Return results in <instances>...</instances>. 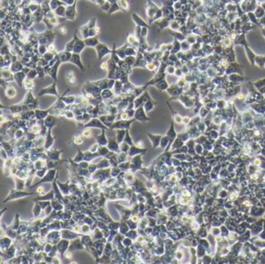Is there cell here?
<instances>
[{
	"mask_svg": "<svg viewBox=\"0 0 265 264\" xmlns=\"http://www.w3.org/2000/svg\"><path fill=\"white\" fill-rule=\"evenodd\" d=\"M76 3L77 0L72 5H69L66 6V13H65V18L69 20H74L76 17Z\"/></svg>",
	"mask_w": 265,
	"mask_h": 264,
	"instance_id": "obj_1",
	"label": "cell"
},
{
	"mask_svg": "<svg viewBox=\"0 0 265 264\" xmlns=\"http://www.w3.org/2000/svg\"><path fill=\"white\" fill-rule=\"evenodd\" d=\"M96 51H97L98 59L99 60H101L104 55L109 54V53H111V50L109 49L108 47L107 46L106 44H101V43H99V44L96 46Z\"/></svg>",
	"mask_w": 265,
	"mask_h": 264,
	"instance_id": "obj_2",
	"label": "cell"
},
{
	"mask_svg": "<svg viewBox=\"0 0 265 264\" xmlns=\"http://www.w3.org/2000/svg\"><path fill=\"white\" fill-rule=\"evenodd\" d=\"M74 38H75V45H74L73 51L77 54H80L86 45L85 42L78 38L77 35H76V30L75 31V34H74Z\"/></svg>",
	"mask_w": 265,
	"mask_h": 264,
	"instance_id": "obj_3",
	"label": "cell"
},
{
	"mask_svg": "<svg viewBox=\"0 0 265 264\" xmlns=\"http://www.w3.org/2000/svg\"><path fill=\"white\" fill-rule=\"evenodd\" d=\"M44 94H53L54 96H58V92L56 90V82H54L52 85H50L48 87L41 89V92L39 93V96H42Z\"/></svg>",
	"mask_w": 265,
	"mask_h": 264,
	"instance_id": "obj_4",
	"label": "cell"
},
{
	"mask_svg": "<svg viewBox=\"0 0 265 264\" xmlns=\"http://www.w3.org/2000/svg\"><path fill=\"white\" fill-rule=\"evenodd\" d=\"M131 18H132L133 21L135 23L136 26H141V27H149L148 25H147V23H145V21L143 19L141 18L136 13H132Z\"/></svg>",
	"mask_w": 265,
	"mask_h": 264,
	"instance_id": "obj_5",
	"label": "cell"
},
{
	"mask_svg": "<svg viewBox=\"0 0 265 264\" xmlns=\"http://www.w3.org/2000/svg\"><path fill=\"white\" fill-rule=\"evenodd\" d=\"M65 78L69 84L72 85H76V78H75V74L73 72V70H69L65 74Z\"/></svg>",
	"mask_w": 265,
	"mask_h": 264,
	"instance_id": "obj_6",
	"label": "cell"
},
{
	"mask_svg": "<svg viewBox=\"0 0 265 264\" xmlns=\"http://www.w3.org/2000/svg\"><path fill=\"white\" fill-rule=\"evenodd\" d=\"M70 62H72V63H74L75 65H76L78 67L80 68V69L82 68V71H85L84 70V68L82 66V64L81 61H80V54H77V53H75V54H73L72 55V58H71V59L69 61Z\"/></svg>",
	"mask_w": 265,
	"mask_h": 264,
	"instance_id": "obj_7",
	"label": "cell"
},
{
	"mask_svg": "<svg viewBox=\"0 0 265 264\" xmlns=\"http://www.w3.org/2000/svg\"><path fill=\"white\" fill-rule=\"evenodd\" d=\"M135 117H136V119H138L140 121H143V120H150L149 118H147L146 116H145V114L144 111H143V106H141L140 108L138 109V110L135 112Z\"/></svg>",
	"mask_w": 265,
	"mask_h": 264,
	"instance_id": "obj_8",
	"label": "cell"
},
{
	"mask_svg": "<svg viewBox=\"0 0 265 264\" xmlns=\"http://www.w3.org/2000/svg\"><path fill=\"white\" fill-rule=\"evenodd\" d=\"M85 43L86 46L89 47H96L99 43H98V40L96 37H90L88 38L85 39Z\"/></svg>",
	"mask_w": 265,
	"mask_h": 264,
	"instance_id": "obj_9",
	"label": "cell"
},
{
	"mask_svg": "<svg viewBox=\"0 0 265 264\" xmlns=\"http://www.w3.org/2000/svg\"><path fill=\"white\" fill-rule=\"evenodd\" d=\"M54 13L57 16H60V17H65V13H66V6L65 5H61L59 7H58L54 10Z\"/></svg>",
	"mask_w": 265,
	"mask_h": 264,
	"instance_id": "obj_10",
	"label": "cell"
},
{
	"mask_svg": "<svg viewBox=\"0 0 265 264\" xmlns=\"http://www.w3.org/2000/svg\"><path fill=\"white\" fill-rule=\"evenodd\" d=\"M72 54L70 53L69 51H63L62 53H60L59 54V58L61 60V62H69L71 59V58H72Z\"/></svg>",
	"mask_w": 265,
	"mask_h": 264,
	"instance_id": "obj_11",
	"label": "cell"
},
{
	"mask_svg": "<svg viewBox=\"0 0 265 264\" xmlns=\"http://www.w3.org/2000/svg\"><path fill=\"white\" fill-rule=\"evenodd\" d=\"M65 5L62 0H50V6L52 10H55L57 8L59 7L61 5Z\"/></svg>",
	"mask_w": 265,
	"mask_h": 264,
	"instance_id": "obj_12",
	"label": "cell"
},
{
	"mask_svg": "<svg viewBox=\"0 0 265 264\" xmlns=\"http://www.w3.org/2000/svg\"><path fill=\"white\" fill-rule=\"evenodd\" d=\"M60 65V61H58L57 62V64L55 63V65H54L52 66V68L50 69V72H49V74H51L52 76L53 77L54 79H56L57 80V72H58V68L59 66Z\"/></svg>",
	"mask_w": 265,
	"mask_h": 264,
	"instance_id": "obj_13",
	"label": "cell"
},
{
	"mask_svg": "<svg viewBox=\"0 0 265 264\" xmlns=\"http://www.w3.org/2000/svg\"><path fill=\"white\" fill-rule=\"evenodd\" d=\"M118 10H122V9H121V6L119 5L118 3H112L111 5V9H110V10H109V12H108V14L111 15V14H112V13H115V12H117V11H118Z\"/></svg>",
	"mask_w": 265,
	"mask_h": 264,
	"instance_id": "obj_14",
	"label": "cell"
},
{
	"mask_svg": "<svg viewBox=\"0 0 265 264\" xmlns=\"http://www.w3.org/2000/svg\"><path fill=\"white\" fill-rule=\"evenodd\" d=\"M16 94V91L14 87H9L5 89V96H7V97H10V98L14 97Z\"/></svg>",
	"mask_w": 265,
	"mask_h": 264,
	"instance_id": "obj_15",
	"label": "cell"
},
{
	"mask_svg": "<svg viewBox=\"0 0 265 264\" xmlns=\"http://www.w3.org/2000/svg\"><path fill=\"white\" fill-rule=\"evenodd\" d=\"M118 4L121 6V9L123 11L128 10L129 4L128 3V0H118Z\"/></svg>",
	"mask_w": 265,
	"mask_h": 264,
	"instance_id": "obj_16",
	"label": "cell"
},
{
	"mask_svg": "<svg viewBox=\"0 0 265 264\" xmlns=\"http://www.w3.org/2000/svg\"><path fill=\"white\" fill-rule=\"evenodd\" d=\"M103 127V125L102 124H101V122L99 121V120H96V119H94V120H92V121L91 122H90V123H89V124H86V127Z\"/></svg>",
	"mask_w": 265,
	"mask_h": 264,
	"instance_id": "obj_17",
	"label": "cell"
},
{
	"mask_svg": "<svg viewBox=\"0 0 265 264\" xmlns=\"http://www.w3.org/2000/svg\"><path fill=\"white\" fill-rule=\"evenodd\" d=\"M74 45H75V38L73 37L72 41L69 42V43H68L66 44V47H65V51H72L74 49Z\"/></svg>",
	"mask_w": 265,
	"mask_h": 264,
	"instance_id": "obj_18",
	"label": "cell"
},
{
	"mask_svg": "<svg viewBox=\"0 0 265 264\" xmlns=\"http://www.w3.org/2000/svg\"><path fill=\"white\" fill-rule=\"evenodd\" d=\"M34 83L31 79H27L24 82V87L26 89H33L34 88Z\"/></svg>",
	"mask_w": 265,
	"mask_h": 264,
	"instance_id": "obj_19",
	"label": "cell"
},
{
	"mask_svg": "<svg viewBox=\"0 0 265 264\" xmlns=\"http://www.w3.org/2000/svg\"><path fill=\"white\" fill-rule=\"evenodd\" d=\"M111 3H110L108 1H106L105 3L102 4L101 5H100V8H101V9L103 11H105V12H107L108 13L109 10H110V9H111Z\"/></svg>",
	"mask_w": 265,
	"mask_h": 264,
	"instance_id": "obj_20",
	"label": "cell"
},
{
	"mask_svg": "<svg viewBox=\"0 0 265 264\" xmlns=\"http://www.w3.org/2000/svg\"><path fill=\"white\" fill-rule=\"evenodd\" d=\"M87 25L89 26L90 28H94V27H96V19L95 17L90 19L89 22L87 23Z\"/></svg>",
	"mask_w": 265,
	"mask_h": 264,
	"instance_id": "obj_21",
	"label": "cell"
},
{
	"mask_svg": "<svg viewBox=\"0 0 265 264\" xmlns=\"http://www.w3.org/2000/svg\"><path fill=\"white\" fill-rule=\"evenodd\" d=\"M83 141V138L81 135H79L77 137H75V139H74V142L76 144V145H80V144H82V142Z\"/></svg>",
	"mask_w": 265,
	"mask_h": 264,
	"instance_id": "obj_22",
	"label": "cell"
},
{
	"mask_svg": "<svg viewBox=\"0 0 265 264\" xmlns=\"http://www.w3.org/2000/svg\"><path fill=\"white\" fill-rule=\"evenodd\" d=\"M82 135L84 136V137H90L91 135H92V131L90 129H86L84 131L82 132Z\"/></svg>",
	"mask_w": 265,
	"mask_h": 264,
	"instance_id": "obj_23",
	"label": "cell"
},
{
	"mask_svg": "<svg viewBox=\"0 0 265 264\" xmlns=\"http://www.w3.org/2000/svg\"><path fill=\"white\" fill-rule=\"evenodd\" d=\"M58 30H59V32L62 34H65L67 33V27L65 26H61L58 28Z\"/></svg>",
	"mask_w": 265,
	"mask_h": 264,
	"instance_id": "obj_24",
	"label": "cell"
},
{
	"mask_svg": "<svg viewBox=\"0 0 265 264\" xmlns=\"http://www.w3.org/2000/svg\"><path fill=\"white\" fill-rule=\"evenodd\" d=\"M62 2L65 4V5H72L73 3H75L76 0H62Z\"/></svg>",
	"mask_w": 265,
	"mask_h": 264,
	"instance_id": "obj_25",
	"label": "cell"
},
{
	"mask_svg": "<svg viewBox=\"0 0 265 264\" xmlns=\"http://www.w3.org/2000/svg\"><path fill=\"white\" fill-rule=\"evenodd\" d=\"M147 68L149 69L150 71H153V70L156 68V66H155V65L152 64V63H150V64H148V65H147Z\"/></svg>",
	"mask_w": 265,
	"mask_h": 264,
	"instance_id": "obj_26",
	"label": "cell"
},
{
	"mask_svg": "<svg viewBox=\"0 0 265 264\" xmlns=\"http://www.w3.org/2000/svg\"><path fill=\"white\" fill-rule=\"evenodd\" d=\"M108 67V62H103V64L101 65V68L102 69H106Z\"/></svg>",
	"mask_w": 265,
	"mask_h": 264,
	"instance_id": "obj_27",
	"label": "cell"
},
{
	"mask_svg": "<svg viewBox=\"0 0 265 264\" xmlns=\"http://www.w3.org/2000/svg\"><path fill=\"white\" fill-rule=\"evenodd\" d=\"M54 49V46L53 44H50L48 46V50H50V51H52Z\"/></svg>",
	"mask_w": 265,
	"mask_h": 264,
	"instance_id": "obj_28",
	"label": "cell"
},
{
	"mask_svg": "<svg viewBox=\"0 0 265 264\" xmlns=\"http://www.w3.org/2000/svg\"><path fill=\"white\" fill-rule=\"evenodd\" d=\"M121 118L123 120H126L128 118V114H123L121 115Z\"/></svg>",
	"mask_w": 265,
	"mask_h": 264,
	"instance_id": "obj_29",
	"label": "cell"
},
{
	"mask_svg": "<svg viewBox=\"0 0 265 264\" xmlns=\"http://www.w3.org/2000/svg\"><path fill=\"white\" fill-rule=\"evenodd\" d=\"M107 1H108L109 3H111V4H112V3H118V0H107Z\"/></svg>",
	"mask_w": 265,
	"mask_h": 264,
	"instance_id": "obj_30",
	"label": "cell"
},
{
	"mask_svg": "<svg viewBox=\"0 0 265 264\" xmlns=\"http://www.w3.org/2000/svg\"><path fill=\"white\" fill-rule=\"evenodd\" d=\"M71 253H69V252H68L67 253V256H66V257H67V258H71Z\"/></svg>",
	"mask_w": 265,
	"mask_h": 264,
	"instance_id": "obj_31",
	"label": "cell"
}]
</instances>
